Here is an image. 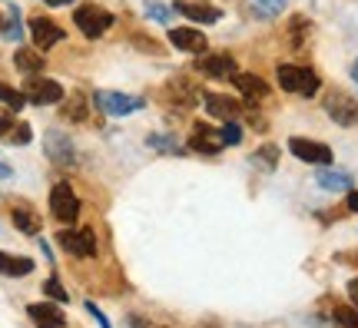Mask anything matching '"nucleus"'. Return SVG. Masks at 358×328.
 I'll return each mask as SVG.
<instances>
[{
  "label": "nucleus",
  "mask_w": 358,
  "mask_h": 328,
  "mask_svg": "<svg viewBox=\"0 0 358 328\" xmlns=\"http://www.w3.org/2000/svg\"><path fill=\"white\" fill-rule=\"evenodd\" d=\"M249 3H252L256 17H262V20H272V17H279L289 7V0H249Z\"/></svg>",
  "instance_id": "nucleus-23"
},
{
  "label": "nucleus",
  "mask_w": 358,
  "mask_h": 328,
  "mask_svg": "<svg viewBox=\"0 0 358 328\" xmlns=\"http://www.w3.org/2000/svg\"><path fill=\"white\" fill-rule=\"evenodd\" d=\"M219 133H222V143H226V146H236V143L243 139V129L236 127V120H232V123H226Z\"/></svg>",
  "instance_id": "nucleus-32"
},
{
  "label": "nucleus",
  "mask_w": 358,
  "mask_h": 328,
  "mask_svg": "<svg viewBox=\"0 0 358 328\" xmlns=\"http://www.w3.org/2000/svg\"><path fill=\"white\" fill-rule=\"evenodd\" d=\"M222 146H226V143H222V133H219V129H209L206 123H196V127H192L189 150L206 152V156H216Z\"/></svg>",
  "instance_id": "nucleus-13"
},
{
  "label": "nucleus",
  "mask_w": 358,
  "mask_h": 328,
  "mask_svg": "<svg viewBox=\"0 0 358 328\" xmlns=\"http://www.w3.org/2000/svg\"><path fill=\"white\" fill-rule=\"evenodd\" d=\"M87 312H90V315H93V318H96V322H100V328H113V325H110V322H106V315H103V312H100V308H96V305H93V302H87Z\"/></svg>",
  "instance_id": "nucleus-33"
},
{
  "label": "nucleus",
  "mask_w": 358,
  "mask_h": 328,
  "mask_svg": "<svg viewBox=\"0 0 358 328\" xmlns=\"http://www.w3.org/2000/svg\"><path fill=\"white\" fill-rule=\"evenodd\" d=\"M3 40H10V43H20L24 40V27H20V7H10L7 13V24H3Z\"/></svg>",
  "instance_id": "nucleus-24"
},
{
  "label": "nucleus",
  "mask_w": 358,
  "mask_h": 328,
  "mask_svg": "<svg viewBox=\"0 0 358 328\" xmlns=\"http://www.w3.org/2000/svg\"><path fill=\"white\" fill-rule=\"evenodd\" d=\"M279 87L285 93H299V97H315L322 87V80L315 70H308V66H295V64H282L279 70Z\"/></svg>",
  "instance_id": "nucleus-1"
},
{
  "label": "nucleus",
  "mask_w": 358,
  "mask_h": 328,
  "mask_svg": "<svg viewBox=\"0 0 358 328\" xmlns=\"http://www.w3.org/2000/svg\"><path fill=\"white\" fill-rule=\"evenodd\" d=\"M43 292L50 295L53 302H60V305H64V302H70V295H66V289H64V285H60V278H57V276H53V278H47V282H43Z\"/></svg>",
  "instance_id": "nucleus-27"
},
{
  "label": "nucleus",
  "mask_w": 358,
  "mask_h": 328,
  "mask_svg": "<svg viewBox=\"0 0 358 328\" xmlns=\"http://www.w3.org/2000/svg\"><path fill=\"white\" fill-rule=\"evenodd\" d=\"M73 24L87 40H96L100 34H106L113 27V13L103 10L100 3H80L73 10Z\"/></svg>",
  "instance_id": "nucleus-2"
},
{
  "label": "nucleus",
  "mask_w": 358,
  "mask_h": 328,
  "mask_svg": "<svg viewBox=\"0 0 358 328\" xmlns=\"http://www.w3.org/2000/svg\"><path fill=\"white\" fill-rule=\"evenodd\" d=\"M0 179H13V166L0 159Z\"/></svg>",
  "instance_id": "nucleus-35"
},
{
  "label": "nucleus",
  "mask_w": 358,
  "mask_h": 328,
  "mask_svg": "<svg viewBox=\"0 0 358 328\" xmlns=\"http://www.w3.org/2000/svg\"><path fill=\"white\" fill-rule=\"evenodd\" d=\"M30 272H34V259H27V255L0 252V276L20 278V276H30Z\"/></svg>",
  "instance_id": "nucleus-20"
},
{
  "label": "nucleus",
  "mask_w": 358,
  "mask_h": 328,
  "mask_svg": "<svg viewBox=\"0 0 358 328\" xmlns=\"http://www.w3.org/2000/svg\"><path fill=\"white\" fill-rule=\"evenodd\" d=\"M335 322H338L342 328H358V308L338 305V308H335Z\"/></svg>",
  "instance_id": "nucleus-28"
},
{
  "label": "nucleus",
  "mask_w": 358,
  "mask_h": 328,
  "mask_svg": "<svg viewBox=\"0 0 358 328\" xmlns=\"http://www.w3.org/2000/svg\"><path fill=\"white\" fill-rule=\"evenodd\" d=\"M232 83L243 93V100H249V103H259L268 97V83L256 73H239V70H236V73H232Z\"/></svg>",
  "instance_id": "nucleus-15"
},
{
  "label": "nucleus",
  "mask_w": 358,
  "mask_h": 328,
  "mask_svg": "<svg viewBox=\"0 0 358 328\" xmlns=\"http://www.w3.org/2000/svg\"><path fill=\"white\" fill-rule=\"evenodd\" d=\"M315 186L325 192H348L352 190V176H348L345 169H329V166H322L319 173H315Z\"/></svg>",
  "instance_id": "nucleus-18"
},
{
  "label": "nucleus",
  "mask_w": 358,
  "mask_h": 328,
  "mask_svg": "<svg viewBox=\"0 0 358 328\" xmlns=\"http://www.w3.org/2000/svg\"><path fill=\"white\" fill-rule=\"evenodd\" d=\"M203 106L213 120H222V123H232L243 116V103L232 100V97H222V93H203Z\"/></svg>",
  "instance_id": "nucleus-9"
},
{
  "label": "nucleus",
  "mask_w": 358,
  "mask_h": 328,
  "mask_svg": "<svg viewBox=\"0 0 358 328\" xmlns=\"http://www.w3.org/2000/svg\"><path fill=\"white\" fill-rule=\"evenodd\" d=\"M13 64H17V70H20V73L37 76L40 70H43V57H40V50H30V47H20V50L13 53Z\"/></svg>",
  "instance_id": "nucleus-21"
},
{
  "label": "nucleus",
  "mask_w": 358,
  "mask_h": 328,
  "mask_svg": "<svg viewBox=\"0 0 358 328\" xmlns=\"http://www.w3.org/2000/svg\"><path fill=\"white\" fill-rule=\"evenodd\" d=\"M352 80H355V83H358V60H355V64H352Z\"/></svg>",
  "instance_id": "nucleus-38"
},
{
  "label": "nucleus",
  "mask_w": 358,
  "mask_h": 328,
  "mask_svg": "<svg viewBox=\"0 0 358 328\" xmlns=\"http://www.w3.org/2000/svg\"><path fill=\"white\" fill-rule=\"evenodd\" d=\"M0 103L7 106V110H24V103H27V97L20 93V90H13V87H7V83H0Z\"/></svg>",
  "instance_id": "nucleus-25"
},
{
  "label": "nucleus",
  "mask_w": 358,
  "mask_h": 328,
  "mask_svg": "<svg viewBox=\"0 0 358 328\" xmlns=\"http://www.w3.org/2000/svg\"><path fill=\"white\" fill-rule=\"evenodd\" d=\"M30 34H34L37 50H50V47H57V43L66 37L64 27H57L53 20H47V17H34V20H30Z\"/></svg>",
  "instance_id": "nucleus-12"
},
{
  "label": "nucleus",
  "mask_w": 358,
  "mask_h": 328,
  "mask_svg": "<svg viewBox=\"0 0 358 328\" xmlns=\"http://www.w3.org/2000/svg\"><path fill=\"white\" fill-rule=\"evenodd\" d=\"M27 103H37V106H53V103L64 100V87L57 80H47V76H30L24 87Z\"/></svg>",
  "instance_id": "nucleus-5"
},
{
  "label": "nucleus",
  "mask_w": 358,
  "mask_h": 328,
  "mask_svg": "<svg viewBox=\"0 0 358 328\" xmlns=\"http://www.w3.org/2000/svg\"><path fill=\"white\" fill-rule=\"evenodd\" d=\"M43 3H47V7H70L73 0H43Z\"/></svg>",
  "instance_id": "nucleus-37"
},
{
  "label": "nucleus",
  "mask_w": 358,
  "mask_h": 328,
  "mask_svg": "<svg viewBox=\"0 0 358 328\" xmlns=\"http://www.w3.org/2000/svg\"><path fill=\"white\" fill-rule=\"evenodd\" d=\"M169 43L176 47V50H186V53H203L209 43L199 30H192V27H173L169 30Z\"/></svg>",
  "instance_id": "nucleus-16"
},
{
  "label": "nucleus",
  "mask_w": 358,
  "mask_h": 328,
  "mask_svg": "<svg viewBox=\"0 0 358 328\" xmlns=\"http://www.w3.org/2000/svg\"><path fill=\"white\" fill-rule=\"evenodd\" d=\"M348 209L358 213V192H352V190H348Z\"/></svg>",
  "instance_id": "nucleus-36"
},
{
  "label": "nucleus",
  "mask_w": 358,
  "mask_h": 328,
  "mask_svg": "<svg viewBox=\"0 0 358 328\" xmlns=\"http://www.w3.org/2000/svg\"><path fill=\"white\" fill-rule=\"evenodd\" d=\"M325 113L332 116L338 127H355L358 123V100H352L348 93H329V100H325Z\"/></svg>",
  "instance_id": "nucleus-8"
},
{
  "label": "nucleus",
  "mask_w": 358,
  "mask_h": 328,
  "mask_svg": "<svg viewBox=\"0 0 358 328\" xmlns=\"http://www.w3.org/2000/svg\"><path fill=\"white\" fill-rule=\"evenodd\" d=\"M289 152H292L295 159L312 163V166H329L332 163V150H329L325 143H315V139H306V136L289 139Z\"/></svg>",
  "instance_id": "nucleus-6"
},
{
  "label": "nucleus",
  "mask_w": 358,
  "mask_h": 328,
  "mask_svg": "<svg viewBox=\"0 0 358 328\" xmlns=\"http://www.w3.org/2000/svg\"><path fill=\"white\" fill-rule=\"evenodd\" d=\"M146 17H153L156 24H169V7L159 0H146Z\"/></svg>",
  "instance_id": "nucleus-29"
},
{
  "label": "nucleus",
  "mask_w": 358,
  "mask_h": 328,
  "mask_svg": "<svg viewBox=\"0 0 358 328\" xmlns=\"http://www.w3.org/2000/svg\"><path fill=\"white\" fill-rule=\"evenodd\" d=\"M176 13H182L186 20H196V24H216V20H222V10H219V7H209V3H189V0H179Z\"/></svg>",
  "instance_id": "nucleus-19"
},
{
  "label": "nucleus",
  "mask_w": 358,
  "mask_h": 328,
  "mask_svg": "<svg viewBox=\"0 0 358 328\" xmlns=\"http://www.w3.org/2000/svg\"><path fill=\"white\" fill-rule=\"evenodd\" d=\"M13 226L20 229V232H27V236H37L40 232V215L30 209V206H17L13 209Z\"/></svg>",
  "instance_id": "nucleus-22"
},
{
  "label": "nucleus",
  "mask_w": 358,
  "mask_h": 328,
  "mask_svg": "<svg viewBox=\"0 0 358 328\" xmlns=\"http://www.w3.org/2000/svg\"><path fill=\"white\" fill-rule=\"evenodd\" d=\"M64 120H87V100L80 97V93H73L70 100L64 103Z\"/></svg>",
  "instance_id": "nucleus-26"
},
{
  "label": "nucleus",
  "mask_w": 358,
  "mask_h": 328,
  "mask_svg": "<svg viewBox=\"0 0 358 328\" xmlns=\"http://www.w3.org/2000/svg\"><path fill=\"white\" fill-rule=\"evenodd\" d=\"M50 213L53 219H60V222H77V215H80V199H77V192H73V186L70 183H57L50 192Z\"/></svg>",
  "instance_id": "nucleus-4"
},
{
  "label": "nucleus",
  "mask_w": 358,
  "mask_h": 328,
  "mask_svg": "<svg viewBox=\"0 0 358 328\" xmlns=\"http://www.w3.org/2000/svg\"><path fill=\"white\" fill-rule=\"evenodd\" d=\"M60 245L70 255L93 259L96 255V232L93 229H66V232H60Z\"/></svg>",
  "instance_id": "nucleus-7"
},
{
  "label": "nucleus",
  "mask_w": 358,
  "mask_h": 328,
  "mask_svg": "<svg viewBox=\"0 0 358 328\" xmlns=\"http://www.w3.org/2000/svg\"><path fill=\"white\" fill-rule=\"evenodd\" d=\"M256 163H262L266 169H275V163H279V150L275 146H262L256 156Z\"/></svg>",
  "instance_id": "nucleus-31"
},
{
  "label": "nucleus",
  "mask_w": 358,
  "mask_h": 328,
  "mask_svg": "<svg viewBox=\"0 0 358 328\" xmlns=\"http://www.w3.org/2000/svg\"><path fill=\"white\" fill-rule=\"evenodd\" d=\"M196 70L203 76H213V80H232L236 60H232L229 53H206V57L196 60Z\"/></svg>",
  "instance_id": "nucleus-10"
},
{
  "label": "nucleus",
  "mask_w": 358,
  "mask_h": 328,
  "mask_svg": "<svg viewBox=\"0 0 358 328\" xmlns=\"http://www.w3.org/2000/svg\"><path fill=\"white\" fill-rule=\"evenodd\" d=\"M150 146H153V150L169 152V156H179V152H182V146H179L176 139H169V136H150Z\"/></svg>",
  "instance_id": "nucleus-30"
},
{
  "label": "nucleus",
  "mask_w": 358,
  "mask_h": 328,
  "mask_svg": "<svg viewBox=\"0 0 358 328\" xmlns=\"http://www.w3.org/2000/svg\"><path fill=\"white\" fill-rule=\"evenodd\" d=\"M27 315H30V322L37 328H64L66 325V315L60 312V305L53 302H37L27 308Z\"/></svg>",
  "instance_id": "nucleus-14"
},
{
  "label": "nucleus",
  "mask_w": 358,
  "mask_h": 328,
  "mask_svg": "<svg viewBox=\"0 0 358 328\" xmlns=\"http://www.w3.org/2000/svg\"><path fill=\"white\" fill-rule=\"evenodd\" d=\"M348 299H352V305L358 308V278H352V282H348Z\"/></svg>",
  "instance_id": "nucleus-34"
},
{
  "label": "nucleus",
  "mask_w": 358,
  "mask_h": 328,
  "mask_svg": "<svg viewBox=\"0 0 358 328\" xmlns=\"http://www.w3.org/2000/svg\"><path fill=\"white\" fill-rule=\"evenodd\" d=\"M93 103H96V110H103L106 116H129L146 106V100L116 93V90H96V93H93Z\"/></svg>",
  "instance_id": "nucleus-3"
},
{
  "label": "nucleus",
  "mask_w": 358,
  "mask_h": 328,
  "mask_svg": "<svg viewBox=\"0 0 358 328\" xmlns=\"http://www.w3.org/2000/svg\"><path fill=\"white\" fill-rule=\"evenodd\" d=\"M0 139H7L13 146H27L34 139V129L20 120H13V113H0Z\"/></svg>",
  "instance_id": "nucleus-17"
},
{
  "label": "nucleus",
  "mask_w": 358,
  "mask_h": 328,
  "mask_svg": "<svg viewBox=\"0 0 358 328\" xmlns=\"http://www.w3.org/2000/svg\"><path fill=\"white\" fill-rule=\"evenodd\" d=\"M43 150H47V156H50L57 166H73L77 163V150H73V143H70L60 129H50V133H47Z\"/></svg>",
  "instance_id": "nucleus-11"
}]
</instances>
